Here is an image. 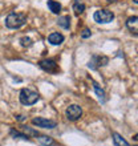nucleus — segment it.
Instances as JSON below:
<instances>
[{"label":"nucleus","instance_id":"nucleus-1","mask_svg":"<svg viewBox=\"0 0 138 146\" xmlns=\"http://www.w3.org/2000/svg\"><path fill=\"white\" fill-rule=\"evenodd\" d=\"M25 23H27V15H24V13L12 12L5 17V25L9 29H19Z\"/></svg>","mask_w":138,"mask_h":146},{"label":"nucleus","instance_id":"nucleus-2","mask_svg":"<svg viewBox=\"0 0 138 146\" xmlns=\"http://www.w3.org/2000/svg\"><path fill=\"white\" fill-rule=\"evenodd\" d=\"M20 102L23 105H27V106H29V105H33L36 104L38 100H40V96H38L37 92H34V90H32V89H28V88H24L20 90Z\"/></svg>","mask_w":138,"mask_h":146},{"label":"nucleus","instance_id":"nucleus-3","mask_svg":"<svg viewBox=\"0 0 138 146\" xmlns=\"http://www.w3.org/2000/svg\"><path fill=\"white\" fill-rule=\"evenodd\" d=\"M93 19L98 24H107V23H110V21H113L114 13L111 11H107V9H98V11L94 12Z\"/></svg>","mask_w":138,"mask_h":146},{"label":"nucleus","instance_id":"nucleus-4","mask_svg":"<svg viewBox=\"0 0 138 146\" xmlns=\"http://www.w3.org/2000/svg\"><path fill=\"white\" fill-rule=\"evenodd\" d=\"M32 123L37 127H42V129H54L57 126V122L56 121H52V119H46L42 118V117H37V118L32 119Z\"/></svg>","mask_w":138,"mask_h":146},{"label":"nucleus","instance_id":"nucleus-5","mask_svg":"<svg viewBox=\"0 0 138 146\" xmlns=\"http://www.w3.org/2000/svg\"><path fill=\"white\" fill-rule=\"evenodd\" d=\"M38 66L48 73H57L58 70H60L58 69V65L56 64V61H54V60H50V58L41 60V61L38 62Z\"/></svg>","mask_w":138,"mask_h":146},{"label":"nucleus","instance_id":"nucleus-6","mask_svg":"<svg viewBox=\"0 0 138 146\" xmlns=\"http://www.w3.org/2000/svg\"><path fill=\"white\" fill-rule=\"evenodd\" d=\"M81 115H82V109H81V106H78V105H76V104L68 106V109H66V118H68L69 121H77Z\"/></svg>","mask_w":138,"mask_h":146},{"label":"nucleus","instance_id":"nucleus-7","mask_svg":"<svg viewBox=\"0 0 138 146\" xmlns=\"http://www.w3.org/2000/svg\"><path fill=\"white\" fill-rule=\"evenodd\" d=\"M107 61H109V58L105 57V56H93L92 60L89 61L88 66L90 68V69H97L98 66L106 65Z\"/></svg>","mask_w":138,"mask_h":146},{"label":"nucleus","instance_id":"nucleus-8","mask_svg":"<svg viewBox=\"0 0 138 146\" xmlns=\"http://www.w3.org/2000/svg\"><path fill=\"white\" fill-rule=\"evenodd\" d=\"M64 36L61 35V33H58V32H53V33H50L49 36H48V41L52 44V45H60V44H62L64 42Z\"/></svg>","mask_w":138,"mask_h":146},{"label":"nucleus","instance_id":"nucleus-9","mask_svg":"<svg viewBox=\"0 0 138 146\" xmlns=\"http://www.w3.org/2000/svg\"><path fill=\"white\" fill-rule=\"evenodd\" d=\"M46 5L49 8V11L52 13H54V15H58L61 12V4L58 3V1H56V0H48Z\"/></svg>","mask_w":138,"mask_h":146},{"label":"nucleus","instance_id":"nucleus-10","mask_svg":"<svg viewBox=\"0 0 138 146\" xmlns=\"http://www.w3.org/2000/svg\"><path fill=\"white\" fill-rule=\"evenodd\" d=\"M113 142H114V146H130L127 143V141L123 138L121 134L118 133H113Z\"/></svg>","mask_w":138,"mask_h":146},{"label":"nucleus","instance_id":"nucleus-11","mask_svg":"<svg viewBox=\"0 0 138 146\" xmlns=\"http://www.w3.org/2000/svg\"><path fill=\"white\" fill-rule=\"evenodd\" d=\"M137 20H138L137 16H133V17H129V19H127V21H126L127 28H129V29H130L134 35H137Z\"/></svg>","mask_w":138,"mask_h":146},{"label":"nucleus","instance_id":"nucleus-12","mask_svg":"<svg viewBox=\"0 0 138 146\" xmlns=\"http://www.w3.org/2000/svg\"><path fill=\"white\" fill-rule=\"evenodd\" d=\"M73 11H74V13L77 16L81 15L85 11V4L81 0H74V3H73Z\"/></svg>","mask_w":138,"mask_h":146},{"label":"nucleus","instance_id":"nucleus-13","mask_svg":"<svg viewBox=\"0 0 138 146\" xmlns=\"http://www.w3.org/2000/svg\"><path fill=\"white\" fill-rule=\"evenodd\" d=\"M92 84H93V89H94V92H96L97 97H98V100H100L101 102H105V92L100 88V85L97 84V82L92 81Z\"/></svg>","mask_w":138,"mask_h":146},{"label":"nucleus","instance_id":"nucleus-14","mask_svg":"<svg viewBox=\"0 0 138 146\" xmlns=\"http://www.w3.org/2000/svg\"><path fill=\"white\" fill-rule=\"evenodd\" d=\"M57 24L64 29H69V27H70V17L69 16H61V17H58Z\"/></svg>","mask_w":138,"mask_h":146},{"label":"nucleus","instance_id":"nucleus-15","mask_svg":"<svg viewBox=\"0 0 138 146\" xmlns=\"http://www.w3.org/2000/svg\"><path fill=\"white\" fill-rule=\"evenodd\" d=\"M38 142L42 143L44 146H52V145H54L53 138L46 137V135H38Z\"/></svg>","mask_w":138,"mask_h":146},{"label":"nucleus","instance_id":"nucleus-16","mask_svg":"<svg viewBox=\"0 0 138 146\" xmlns=\"http://www.w3.org/2000/svg\"><path fill=\"white\" fill-rule=\"evenodd\" d=\"M11 135L15 137V138H21V139H25V141H29V135H27L25 133H21V131L15 130V129H11Z\"/></svg>","mask_w":138,"mask_h":146},{"label":"nucleus","instance_id":"nucleus-17","mask_svg":"<svg viewBox=\"0 0 138 146\" xmlns=\"http://www.w3.org/2000/svg\"><path fill=\"white\" fill-rule=\"evenodd\" d=\"M20 44H21L23 46H27L28 48V46H31L32 44H33V41H32L29 37H21L20 38Z\"/></svg>","mask_w":138,"mask_h":146},{"label":"nucleus","instance_id":"nucleus-18","mask_svg":"<svg viewBox=\"0 0 138 146\" xmlns=\"http://www.w3.org/2000/svg\"><path fill=\"white\" fill-rule=\"evenodd\" d=\"M23 131L25 133V134H31V135H36L37 137L38 135V133L36 130H33V129H31V127H28V126H23Z\"/></svg>","mask_w":138,"mask_h":146},{"label":"nucleus","instance_id":"nucleus-19","mask_svg":"<svg viewBox=\"0 0 138 146\" xmlns=\"http://www.w3.org/2000/svg\"><path fill=\"white\" fill-rule=\"evenodd\" d=\"M90 35H92V32H90V29H88V28L82 29V32H81V37H82V38H88V37H90Z\"/></svg>","mask_w":138,"mask_h":146},{"label":"nucleus","instance_id":"nucleus-20","mask_svg":"<svg viewBox=\"0 0 138 146\" xmlns=\"http://www.w3.org/2000/svg\"><path fill=\"white\" fill-rule=\"evenodd\" d=\"M16 117H17V119H19V121H23V119L25 118L24 115H16Z\"/></svg>","mask_w":138,"mask_h":146},{"label":"nucleus","instance_id":"nucleus-21","mask_svg":"<svg viewBox=\"0 0 138 146\" xmlns=\"http://www.w3.org/2000/svg\"><path fill=\"white\" fill-rule=\"evenodd\" d=\"M134 3H135V4H137V3H138V0H134Z\"/></svg>","mask_w":138,"mask_h":146}]
</instances>
